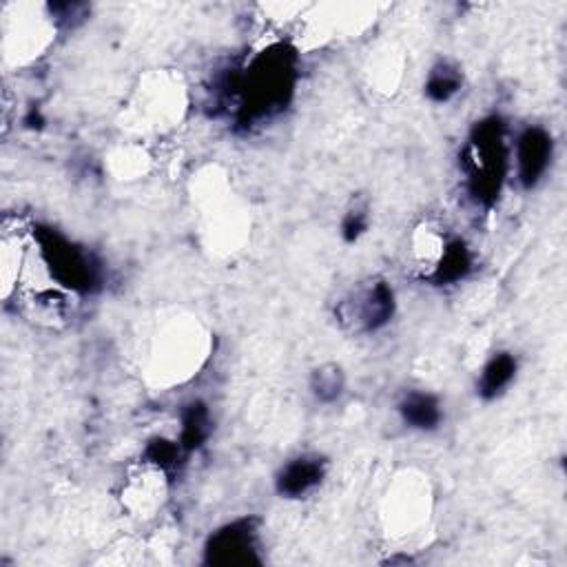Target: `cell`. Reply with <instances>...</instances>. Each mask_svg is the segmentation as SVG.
I'll return each instance as SVG.
<instances>
[{
    "label": "cell",
    "instance_id": "6da1fadb",
    "mask_svg": "<svg viewBox=\"0 0 567 567\" xmlns=\"http://www.w3.org/2000/svg\"><path fill=\"white\" fill-rule=\"evenodd\" d=\"M242 116L257 120L282 109L295 87V58L284 47H273L255 60L240 82Z\"/></svg>",
    "mask_w": 567,
    "mask_h": 567
},
{
    "label": "cell",
    "instance_id": "7a4b0ae2",
    "mask_svg": "<svg viewBox=\"0 0 567 567\" xmlns=\"http://www.w3.org/2000/svg\"><path fill=\"white\" fill-rule=\"evenodd\" d=\"M466 158L474 198L483 204H492L494 198H499L505 175V140L499 118L483 120L474 127Z\"/></svg>",
    "mask_w": 567,
    "mask_h": 567
},
{
    "label": "cell",
    "instance_id": "3957f363",
    "mask_svg": "<svg viewBox=\"0 0 567 567\" xmlns=\"http://www.w3.org/2000/svg\"><path fill=\"white\" fill-rule=\"evenodd\" d=\"M36 237L49 273L60 286L76 293H89L98 284V266L78 246L51 229H40Z\"/></svg>",
    "mask_w": 567,
    "mask_h": 567
},
{
    "label": "cell",
    "instance_id": "277c9868",
    "mask_svg": "<svg viewBox=\"0 0 567 567\" xmlns=\"http://www.w3.org/2000/svg\"><path fill=\"white\" fill-rule=\"evenodd\" d=\"M206 563L211 565H249L260 563L257 556V528L253 519H240L211 534L206 543Z\"/></svg>",
    "mask_w": 567,
    "mask_h": 567
},
{
    "label": "cell",
    "instance_id": "5b68a950",
    "mask_svg": "<svg viewBox=\"0 0 567 567\" xmlns=\"http://www.w3.org/2000/svg\"><path fill=\"white\" fill-rule=\"evenodd\" d=\"M353 302L355 304L344 306V315L359 331L366 333H373L377 328L386 326L395 313V293L386 282H375L366 291L359 293Z\"/></svg>",
    "mask_w": 567,
    "mask_h": 567
},
{
    "label": "cell",
    "instance_id": "8992f818",
    "mask_svg": "<svg viewBox=\"0 0 567 567\" xmlns=\"http://www.w3.org/2000/svg\"><path fill=\"white\" fill-rule=\"evenodd\" d=\"M519 180L525 189H532L543 178L552 160V138L541 127H530L521 133L517 144Z\"/></svg>",
    "mask_w": 567,
    "mask_h": 567
},
{
    "label": "cell",
    "instance_id": "52a82bcc",
    "mask_svg": "<svg viewBox=\"0 0 567 567\" xmlns=\"http://www.w3.org/2000/svg\"><path fill=\"white\" fill-rule=\"evenodd\" d=\"M326 474V461L319 457H297L293 461H288L282 468L280 477H277V490H280L282 497L297 499L304 497V494L311 492L322 483Z\"/></svg>",
    "mask_w": 567,
    "mask_h": 567
},
{
    "label": "cell",
    "instance_id": "ba28073f",
    "mask_svg": "<svg viewBox=\"0 0 567 567\" xmlns=\"http://www.w3.org/2000/svg\"><path fill=\"white\" fill-rule=\"evenodd\" d=\"M470 268H472V255L468 251V246L461 240H455L446 244L441 260L437 262L435 268H432L430 277L435 284H455L470 273Z\"/></svg>",
    "mask_w": 567,
    "mask_h": 567
},
{
    "label": "cell",
    "instance_id": "9c48e42d",
    "mask_svg": "<svg viewBox=\"0 0 567 567\" xmlns=\"http://www.w3.org/2000/svg\"><path fill=\"white\" fill-rule=\"evenodd\" d=\"M399 412L406 424L417 430H432L437 428L441 421L439 401L426 393H410L404 401H401Z\"/></svg>",
    "mask_w": 567,
    "mask_h": 567
},
{
    "label": "cell",
    "instance_id": "30bf717a",
    "mask_svg": "<svg viewBox=\"0 0 567 567\" xmlns=\"http://www.w3.org/2000/svg\"><path fill=\"white\" fill-rule=\"evenodd\" d=\"M514 375H517V359H514L510 353L494 355L481 373L479 395L486 399H494L510 386Z\"/></svg>",
    "mask_w": 567,
    "mask_h": 567
},
{
    "label": "cell",
    "instance_id": "8fae6325",
    "mask_svg": "<svg viewBox=\"0 0 567 567\" xmlns=\"http://www.w3.org/2000/svg\"><path fill=\"white\" fill-rule=\"evenodd\" d=\"M211 432V417L209 410L200 401H193L182 410V432L180 446L184 450H198L202 443L209 439Z\"/></svg>",
    "mask_w": 567,
    "mask_h": 567
},
{
    "label": "cell",
    "instance_id": "7c38bea8",
    "mask_svg": "<svg viewBox=\"0 0 567 567\" xmlns=\"http://www.w3.org/2000/svg\"><path fill=\"white\" fill-rule=\"evenodd\" d=\"M461 82H463L461 71L455 65L441 63L430 71L426 82V94L435 102H448L461 89Z\"/></svg>",
    "mask_w": 567,
    "mask_h": 567
},
{
    "label": "cell",
    "instance_id": "4fadbf2b",
    "mask_svg": "<svg viewBox=\"0 0 567 567\" xmlns=\"http://www.w3.org/2000/svg\"><path fill=\"white\" fill-rule=\"evenodd\" d=\"M311 388H313V393L319 401H324V404H331V401H335L344 390L342 370H339L333 364L317 368L313 373V379H311Z\"/></svg>",
    "mask_w": 567,
    "mask_h": 567
},
{
    "label": "cell",
    "instance_id": "5bb4252c",
    "mask_svg": "<svg viewBox=\"0 0 567 567\" xmlns=\"http://www.w3.org/2000/svg\"><path fill=\"white\" fill-rule=\"evenodd\" d=\"M180 448L178 443L167 441V439H153L147 448V459L153 466H158L160 470H169L178 466L180 459Z\"/></svg>",
    "mask_w": 567,
    "mask_h": 567
},
{
    "label": "cell",
    "instance_id": "9a60e30c",
    "mask_svg": "<svg viewBox=\"0 0 567 567\" xmlns=\"http://www.w3.org/2000/svg\"><path fill=\"white\" fill-rule=\"evenodd\" d=\"M368 218L364 211H350L344 220V237L348 242H355L359 235L366 233Z\"/></svg>",
    "mask_w": 567,
    "mask_h": 567
}]
</instances>
